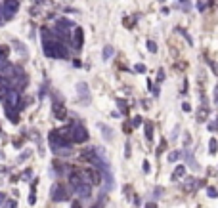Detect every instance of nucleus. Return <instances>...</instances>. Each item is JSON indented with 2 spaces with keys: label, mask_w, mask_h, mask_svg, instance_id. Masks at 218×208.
<instances>
[{
  "label": "nucleus",
  "mask_w": 218,
  "mask_h": 208,
  "mask_svg": "<svg viewBox=\"0 0 218 208\" xmlns=\"http://www.w3.org/2000/svg\"><path fill=\"white\" fill-rule=\"evenodd\" d=\"M0 206H6V195L0 193Z\"/></svg>",
  "instance_id": "nucleus-38"
},
{
  "label": "nucleus",
  "mask_w": 218,
  "mask_h": 208,
  "mask_svg": "<svg viewBox=\"0 0 218 208\" xmlns=\"http://www.w3.org/2000/svg\"><path fill=\"white\" fill-rule=\"evenodd\" d=\"M36 202V193L35 191H31V195H29V204H35Z\"/></svg>",
  "instance_id": "nucleus-34"
},
{
  "label": "nucleus",
  "mask_w": 218,
  "mask_h": 208,
  "mask_svg": "<svg viewBox=\"0 0 218 208\" xmlns=\"http://www.w3.org/2000/svg\"><path fill=\"white\" fill-rule=\"evenodd\" d=\"M31 155H33V151H31V149H25V151H23V153L17 157V164H23V162H25L27 158L31 157Z\"/></svg>",
  "instance_id": "nucleus-18"
},
{
  "label": "nucleus",
  "mask_w": 218,
  "mask_h": 208,
  "mask_svg": "<svg viewBox=\"0 0 218 208\" xmlns=\"http://www.w3.org/2000/svg\"><path fill=\"white\" fill-rule=\"evenodd\" d=\"M52 109H54V117H56L58 120H65V119H67V109H65V105H63L59 99H54Z\"/></svg>",
  "instance_id": "nucleus-8"
},
{
  "label": "nucleus",
  "mask_w": 218,
  "mask_h": 208,
  "mask_svg": "<svg viewBox=\"0 0 218 208\" xmlns=\"http://www.w3.org/2000/svg\"><path fill=\"white\" fill-rule=\"evenodd\" d=\"M180 155H182V151H170L168 153V162H176L180 158Z\"/></svg>",
  "instance_id": "nucleus-19"
},
{
  "label": "nucleus",
  "mask_w": 218,
  "mask_h": 208,
  "mask_svg": "<svg viewBox=\"0 0 218 208\" xmlns=\"http://www.w3.org/2000/svg\"><path fill=\"white\" fill-rule=\"evenodd\" d=\"M207 2H203V0H199V2H197V10H199V12H205V10H207Z\"/></svg>",
  "instance_id": "nucleus-29"
},
{
  "label": "nucleus",
  "mask_w": 218,
  "mask_h": 208,
  "mask_svg": "<svg viewBox=\"0 0 218 208\" xmlns=\"http://www.w3.org/2000/svg\"><path fill=\"white\" fill-rule=\"evenodd\" d=\"M77 92H79V96H80V103H82V105L90 103V88H88L86 82H79V84H77Z\"/></svg>",
  "instance_id": "nucleus-7"
},
{
  "label": "nucleus",
  "mask_w": 218,
  "mask_h": 208,
  "mask_svg": "<svg viewBox=\"0 0 218 208\" xmlns=\"http://www.w3.org/2000/svg\"><path fill=\"white\" fill-rule=\"evenodd\" d=\"M144 128H145V140L153 141V122H145Z\"/></svg>",
  "instance_id": "nucleus-16"
},
{
  "label": "nucleus",
  "mask_w": 218,
  "mask_h": 208,
  "mask_svg": "<svg viewBox=\"0 0 218 208\" xmlns=\"http://www.w3.org/2000/svg\"><path fill=\"white\" fill-rule=\"evenodd\" d=\"M209 130H211V132H214V130H216V122H214V120L209 122Z\"/></svg>",
  "instance_id": "nucleus-40"
},
{
  "label": "nucleus",
  "mask_w": 218,
  "mask_h": 208,
  "mask_svg": "<svg viewBox=\"0 0 218 208\" xmlns=\"http://www.w3.org/2000/svg\"><path fill=\"white\" fill-rule=\"evenodd\" d=\"M145 208H157V202H147Z\"/></svg>",
  "instance_id": "nucleus-42"
},
{
  "label": "nucleus",
  "mask_w": 218,
  "mask_h": 208,
  "mask_svg": "<svg viewBox=\"0 0 218 208\" xmlns=\"http://www.w3.org/2000/svg\"><path fill=\"white\" fill-rule=\"evenodd\" d=\"M184 145H186V147L191 145V136H189V134H186V136H184Z\"/></svg>",
  "instance_id": "nucleus-33"
},
{
  "label": "nucleus",
  "mask_w": 218,
  "mask_h": 208,
  "mask_svg": "<svg viewBox=\"0 0 218 208\" xmlns=\"http://www.w3.org/2000/svg\"><path fill=\"white\" fill-rule=\"evenodd\" d=\"M113 55H115V48L111 46V44H107L105 48H103V54H102V58H103V61H109L113 58Z\"/></svg>",
  "instance_id": "nucleus-13"
},
{
  "label": "nucleus",
  "mask_w": 218,
  "mask_h": 208,
  "mask_svg": "<svg viewBox=\"0 0 218 208\" xmlns=\"http://www.w3.org/2000/svg\"><path fill=\"white\" fill-rule=\"evenodd\" d=\"M186 162H188V164L189 166H191V168L193 170H197V168H199V164H197V162H195V158H193V155H191V151H186Z\"/></svg>",
  "instance_id": "nucleus-14"
},
{
  "label": "nucleus",
  "mask_w": 218,
  "mask_h": 208,
  "mask_svg": "<svg viewBox=\"0 0 218 208\" xmlns=\"http://www.w3.org/2000/svg\"><path fill=\"white\" fill-rule=\"evenodd\" d=\"M209 153L216 155V137H211V140H209Z\"/></svg>",
  "instance_id": "nucleus-20"
},
{
  "label": "nucleus",
  "mask_w": 218,
  "mask_h": 208,
  "mask_svg": "<svg viewBox=\"0 0 218 208\" xmlns=\"http://www.w3.org/2000/svg\"><path fill=\"white\" fill-rule=\"evenodd\" d=\"M180 2H182V4H184V2H188V0H180Z\"/></svg>",
  "instance_id": "nucleus-47"
},
{
  "label": "nucleus",
  "mask_w": 218,
  "mask_h": 208,
  "mask_svg": "<svg viewBox=\"0 0 218 208\" xmlns=\"http://www.w3.org/2000/svg\"><path fill=\"white\" fill-rule=\"evenodd\" d=\"M130 155H132V149H130V143H126V145H124V157H126V158H130Z\"/></svg>",
  "instance_id": "nucleus-31"
},
{
  "label": "nucleus",
  "mask_w": 218,
  "mask_h": 208,
  "mask_svg": "<svg viewBox=\"0 0 218 208\" xmlns=\"http://www.w3.org/2000/svg\"><path fill=\"white\" fill-rule=\"evenodd\" d=\"M12 44H14V48H17V52L21 54V58H23V59H27V55H29V54H27V48H25V44H23V42H19V40H14Z\"/></svg>",
  "instance_id": "nucleus-12"
},
{
  "label": "nucleus",
  "mask_w": 218,
  "mask_h": 208,
  "mask_svg": "<svg viewBox=\"0 0 218 208\" xmlns=\"http://www.w3.org/2000/svg\"><path fill=\"white\" fill-rule=\"evenodd\" d=\"M31 172H33V170H25V172L21 174V179H31Z\"/></svg>",
  "instance_id": "nucleus-36"
},
{
  "label": "nucleus",
  "mask_w": 218,
  "mask_h": 208,
  "mask_svg": "<svg viewBox=\"0 0 218 208\" xmlns=\"http://www.w3.org/2000/svg\"><path fill=\"white\" fill-rule=\"evenodd\" d=\"M115 101H117V107H119L121 115H126V113H128V105H126V101H124V99H115Z\"/></svg>",
  "instance_id": "nucleus-17"
},
{
  "label": "nucleus",
  "mask_w": 218,
  "mask_h": 208,
  "mask_svg": "<svg viewBox=\"0 0 218 208\" xmlns=\"http://www.w3.org/2000/svg\"><path fill=\"white\" fill-rule=\"evenodd\" d=\"M182 111H184V113H189V111H191V105H189L188 101H184V103H182Z\"/></svg>",
  "instance_id": "nucleus-32"
},
{
  "label": "nucleus",
  "mask_w": 218,
  "mask_h": 208,
  "mask_svg": "<svg viewBox=\"0 0 218 208\" xmlns=\"http://www.w3.org/2000/svg\"><path fill=\"white\" fill-rule=\"evenodd\" d=\"M42 48L44 55L52 59H69V48L65 46V42L59 38H56V35L52 31H48V27H42Z\"/></svg>",
  "instance_id": "nucleus-1"
},
{
  "label": "nucleus",
  "mask_w": 218,
  "mask_h": 208,
  "mask_svg": "<svg viewBox=\"0 0 218 208\" xmlns=\"http://www.w3.org/2000/svg\"><path fill=\"white\" fill-rule=\"evenodd\" d=\"M157 78H159L157 82H163L165 80V69H159V71H157Z\"/></svg>",
  "instance_id": "nucleus-30"
},
{
  "label": "nucleus",
  "mask_w": 218,
  "mask_h": 208,
  "mask_svg": "<svg viewBox=\"0 0 218 208\" xmlns=\"http://www.w3.org/2000/svg\"><path fill=\"white\" fill-rule=\"evenodd\" d=\"M207 195H209L211 199H216V197H218V191H216V187L209 185V187H207Z\"/></svg>",
  "instance_id": "nucleus-23"
},
{
  "label": "nucleus",
  "mask_w": 218,
  "mask_h": 208,
  "mask_svg": "<svg viewBox=\"0 0 218 208\" xmlns=\"http://www.w3.org/2000/svg\"><path fill=\"white\" fill-rule=\"evenodd\" d=\"M0 158H6V155H4V151L0 149Z\"/></svg>",
  "instance_id": "nucleus-46"
},
{
  "label": "nucleus",
  "mask_w": 218,
  "mask_h": 208,
  "mask_svg": "<svg viewBox=\"0 0 218 208\" xmlns=\"http://www.w3.org/2000/svg\"><path fill=\"white\" fill-rule=\"evenodd\" d=\"M142 124V117H134V119H132V128H138V126Z\"/></svg>",
  "instance_id": "nucleus-26"
},
{
  "label": "nucleus",
  "mask_w": 218,
  "mask_h": 208,
  "mask_svg": "<svg viewBox=\"0 0 218 208\" xmlns=\"http://www.w3.org/2000/svg\"><path fill=\"white\" fill-rule=\"evenodd\" d=\"M4 208H17V202H15L14 199H6V206Z\"/></svg>",
  "instance_id": "nucleus-25"
},
{
  "label": "nucleus",
  "mask_w": 218,
  "mask_h": 208,
  "mask_svg": "<svg viewBox=\"0 0 218 208\" xmlns=\"http://www.w3.org/2000/svg\"><path fill=\"white\" fill-rule=\"evenodd\" d=\"M178 31L182 32V35H184V38L188 40V44H189V46H193V40H191V36H189V35H188V32H186L184 29H178Z\"/></svg>",
  "instance_id": "nucleus-27"
},
{
  "label": "nucleus",
  "mask_w": 218,
  "mask_h": 208,
  "mask_svg": "<svg viewBox=\"0 0 218 208\" xmlns=\"http://www.w3.org/2000/svg\"><path fill=\"white\" fill-rule=\"evenodd\" d=\"M159 2H165V0H159Z\"/></svg>",
  "instance_id": "nucleus-48"
},
{
  "label": "nucleus",
  "mask_w": 218,
  "mask_h": 208,
  "mask_svg": "<svg viewBox=\"0 0 218 208\" xmlns=\"http://www.w3.org/2000/svg\"><path fill=\"white\" fill-rule=\"evenodd\" d=\"M48 140H50V147H52V151L61 149V147H69V145H71V141L67 140V137L63 136L59 130H50V134H48Z\"/></svg>",
  "instance_id": "nucleus-3"
},
{
  "label": "nucleus",
  "mask_w": 218,
  "mask_h": 208,
  "mask_svg": "<svg viewBox=\"0 0 218 208\" xmlns=\"http://www.w3.org/2000/svg\"><path fill=\"white\" fill-rule=\"evenodd\" d=\"M147 50L151 52V54H157V50H159V48H157V42H155V40H147Z\"/></svg>",
  "instance_id": "nucleus-22"
},
{
  "label": "nucleus",
  "mask_w": 218,
  "mask_h": 208,
  "mask_svg": "<svg viewBox=\"0 0 218 208\" xmlns=\"http://www.w3.org/2000/svg\"><path fill=\"white\" fill-rule=\"evenodd\" d=\"M21 145H23V141H21V140H17V141H14V147H15V149H19V147H21Z\"/></svg>",
  "instance_id": "nucleus-41"
},
{
  "label": "nucleus",
  "mask_w": 218,
  "mask_h": 208,
  "mask_svg": "<svg viewBox=\"0 0 218 208\" xmlns=\"http://www.w3.org/2000/svg\"><path fill=\"white\" fill-rule=\"evenodd\" d=\"M73 191H75L80 199H88V197L92 195V185H90V183H86V181H80Z\"/></svg>",
  "instance_id": "nucleus-9"
},
{
  "label": "nucleus",
  "mask_w": 218,
  "mask_h": 208,
  "mask_svg": "<svg viewBox=\"0 0 218 208\" xmlns=\"http://www.w3.org/2000/svg\"><path fill=\"white\" fill-rule=\"evenodd\" d=\"M184 174H186V166H184V164H180V166H176V170H174V174L170 176V179H172V181H176V179L182 178Z\"/></svg>",
  "instance_id": "nucleus-15"
},
{
  "label": "nucleus",
  "mask_w": 218,
  "mask_h": 208,
  "mask_svg": "<svg viewBox=\"0 0 218 208\" xmlns=\"http://www.w3.org/2000/svg\"><path fill=\"white\" fill-rule=\"evenodd\" d=\"M134 71H136V73H145V71H147V67H145L144 63H136V65H134Z\"/></svg>",
  "instance_id": "nucleus-24"
},
{
  "label": "nucleus",
  "mask_w": 218,
  "mask_h": 208,
  "mask_svg": "<svg viewBox=\"0 0 218 208\" xmlns=\"http://www.w3.org/2000/svg\"><path fill=\"white\" fill-rule=\"evenodd\" d=\"M71 208H82V204H80V201H73L71 202Z\"/></svg>",
  "instance_id": "nucleus-39"
},
{
  "label": "nucleus",
  "mask_w": 218,
  "mask_h": 208,
  "mask_svg": "<svg viewBox=\"0 0 218 208\" xmlns=\"http://www.w3.org/2000/svg\"><path fill=\"white\" fill-rule=\"evenodd\" d=\"M80 181H82V179H80V174H79V170H73V172H69V183L73 185V189H75V187L79 185Z\"/></svg>",
  "instance_id": "nucleus-10"
},
{
  "label": "nucleus",
  "mask_w": 218,
  "mask_h": 208,
  "mask_svg": "<svg viewBox=\"0 0 218 208\" xmlns=\"http://www.w3.org/2000/svg\"><path fill=\"white\" fill-rule=\"evenodd\" d=\"M17 10H19V0H4V4H0V17L4 21H8L15 15Z\"/></svg>",
  "instance_id": "nucleus-4"
},
{
  "label": "nucleus",
  "mask_w": 218,
  "mask_h": 208,
  "mask_svg": "<svg viewBox=\"0 0 218 208\" xmlns=\"http://www.w3.org/2000/svg\"><path fill=\"white\" fill-rule=\"evenodd\" d=\"M8 55H10V48H8V46H0V61L6 59Z\"/></svg>",
  "instance_id": "nucleus-21"
},
{
  "label": "nucleus",
  "mask_w": 218,
  "mask_h": 208,
  "mask_svg": "<svg viewBox=\"0 0 218 208\" xmlns=\"http://www.w3.org/2000/svg\"><path fill=\"white\" fill-rule=\"evenodd\" d=\"M71 197V189H65V185H59V183H54L50 189V199L54 202H63V201H69Z\"/></svg>",
  "instance_id": "nucleus-5"
},
{
  "label": "nucleus",
  "mask_w": 218,
  "mask_h": 208,
  "mask_svg": "<svg viewBox=\"0 0 218 208\" xmlns=\"http://www.w3.org/2000/svg\"><path fill=\"white\" fill-rule=\"evenodd\" d=\"M167 149V141H161V145H159V149H157V155L159 153H163V151Z\"/></svg>",
  "instance_id": "nucleus-37"
},
{
  "label": "nucleus",
  "mask_w": 218,
  "mask_h": 208,
  "mask_svg": "<svg viewBox=\"0 0 218 208\" xmlns=\"http://www.w3.org/2000/svg\"><path fill=\"white\" fill-rule=\"evenodd\" d=\"M73 65H75V67H77V69H79V67H80V65H82V63H80V61H79V59H75V61H73Z\"/></svg>",
  "instance_id": "nucleus-44"
},
{
  "label": "nucleus",
  "mask_w": 218,
  "mask_h": 208,
  "mask_svg": "<svg viewBox=\"0 0 218 208\" xmlns=\"http://www.w3.org/2000/svg\"><path fill=\"white\" fill-rule=\"evenodd\" d=\"M59 132L71 141V143H86L88 141V130L84 128L80 122H73L71 126H65Z\"/></svg>",
  "instance_id": "nucleus-2"
},
{
  "label": "nucleus",
  "mask_w": 218,
  "mask_h": 208,
  "mask_svg": "<svg viewBox=\"0 0 218 208\" xmlns=\"http://www.w3.org/2000/svg\"><path fill=\"white\" fill-rule=\"evenodd\" d=\"M33 2H36V4H48V0H33Z\"/></svg>",
  "instance_id": "nucleus-45"
},
{
  "label": "nucleus",
  "mask_w": 218,
  "mask_h": 208,
  "mask_svg": "<svg viewBox=\"0 0 218 208\" xmlns=\"http://www.w3.org/2000/svg\"><path fill=\"white\" fill-rule=\"evenodd\" d=\"M193 185H195V179H188V181L184 183V189L188 191V189H193Z\"/></svg>",
  "instance_id": "nucleus-28"
},
{
  "label": "nucleus",
  "mask_w": 218,
  "mask_h": 208,
  "mask_svg": "<svg viewBox=\"0 0 218 208\" xmlns=\"http://www.w3.org/2000/svg\"><path fill=\"white\" fill-rule=\"evenodd\" d=\"M0 172H2V174H8V172H10V170H8L6 166H0Z\"/></svg>",
  "instance_id": "nucleus-43"
},
{
  "label": "nucleus",
  "mask_w": 218,
  "mask_h": 208,
  "mask_svg": "<svg viewBox=\"0 0 218 208\" xmlns=\"http://www.w3.org/2000/svg\"><path fill=\"white\" fill-rule=\"evenodd\" d=\"M69 42L73 44V48H75V50H80V48H82V42H84V32H82V29H80V27H73V32H71Z\"/></svg>",
  "instance_id": "nucleus-6"
},
{
  "label": "nucleus",
  "mask_w": 218,
  "mask_h": 208,
  "mask_svg": "<svg viewBox=\"0 0 218 208\" xmlns=\"http://www.w3.org/2000/svg\"><path fill=\"white\" fill-rule=\"evenodd\" d=\"M98 128H100V132L103 134V140H105V141H111V137H113V132L107 128L105 124H103V122H100V124H98Z\"/></svg>",
  "instance_id": "nucleus-11"
},
{
  "label": "nucleus",
  "mask_w": 218,
  "mask_h": 208,
  "mask_svg": "<svg viewBox=\"0 0 218 208\" xmlns=\"http://www.w3.org/2000/svg\"><path fill=\"white\" fill-rule=\"evenodd\" d=\"M149 170H151V164H149V160H144V172L149 174Z\"/></svg>",
  "instance_id": "nucleus-35"
}]
</instances>
